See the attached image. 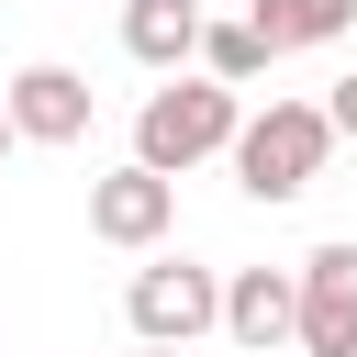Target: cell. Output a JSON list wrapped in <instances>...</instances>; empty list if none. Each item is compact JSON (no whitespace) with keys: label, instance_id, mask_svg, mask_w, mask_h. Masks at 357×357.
I'll return each mask as SVG.
<instances>
[{"label":"cell","instance_id":"1","mask_svg":"<svg viewBox=\"0 0 357 357\" xmlns=\"http://www.w3.org/2000/svg\"><path fill=\"white\" fill-rule=\"evenodd\" d=\"M223 156H234L245 201H301V190L324 178V156H335V134H324V100H268V112H245Z\"/></svg>","mask_w":357,"mask_h":357},{"label":"cell","instance_id":"2","mask_svg":"<svg viewBox=\"0 0 357 357\" xmlns=\"http://www.w3.org/2000/svg\"><path fill=\"white\" fill-rule=\"evenodd\" d=\"M234 89H212V78H167V89H145V112H134V167H156V178H178V167H201V156H223L234 145Z\"/></svg>","mask_w":357,"mask_h":357},{"label":"cell","instance_id":"3","mask_svg":"<svg viewBox=\"0 0 357 357\" xmlns=\"http://www.w3.org/2000/svg\"><path fill=\"white\" fill-rule=\"evenodd\" d=\"M290 346L301 357H357V234H335L290 268Z\"/></svg>","mask_w":357,"mask_h":357},{"label":"cell","instance_id":"4","mask_svg":"<svg viewBox=\"0 0 357 357\" xmlns=\"http://www.w3.org/2000/svg\"><path fill=\"white\" fill-rule=\"evenodd\" d=\"M123 312H134V335H145V346H178V357H190V335H212V324H223V279H212V268H190V257H156V268H134Z\"/></svg>","mask_w":357,"mask_h":357},{"label":"cell","instance_id":"5","mask_svg":"<svg viewBox=\"0 0 357 357\" xmlns=\"http://www.w3.org/2000/svg\"><path fill=\"white\" fill-rule=\"evenodd\" d=\"M0 123H11V145H78L89 134V78L45 56V67H22L0 89Z\"/></svg>","mask_w":357,"mask_h":357},{"label":"cell","instance_id":"6","mask_svg":"<svg viewBox=\"0 0 357 357\" xmlns=\"http://www.w3.org/2000/svg\"><path fill=\"white\" fill-rule=\"evenodd\" d=\"M167 223H178V178H156V167L89 178V234H100V245H156Z\"/></svg>","mask_w":357,"mask_h":357},{"label":"cell","instance_id":"7","mask_svg":"<svg viewBox=\"0 0 357 357\" xmlns=\"http://www.w3.org/2000/svg\"><path fill=\"white\" fill-rule=\"evenodd\" d=\"M223 335L234 346H290V268H234L223 279Z\"/></svg>","mask_w":357,"mask_h":357},{"label":"cell","instance_id":"8","mask_svg":"<svg viewBox=\"0 0 357 357\" xmlns=\"http://www.w3.org/2000/svg\"><path fill=\"white\" fill-rule=\"evenodd\" d=\"M190 45H201L190 0H123V56L134 67H190Z\"/></svg>","mask_w":357,"mask_h":357},{"label":"cell","instance_id":"9","mask_svg":"<svg viewBox=\"0 0 357 357\" xmlns=\"http://www.w3.org/2000/svg\"><path fill=\"white\" fill-rule=\"evenodd\" d=\"M346 22H357V0H257V11H245V33H257L268 56H290V45H335Z\"/></svg>","mask_w":357,"mask_h":357},{"label":"cell","instance_id":"10","mask_svg":"<svg viewBox=\"0 0 357 357\" xmlns=\"http://www.w3.org/2000/svg\"><path fill=\"white\" fill-rule=\"evenodd\" d=\"M190 56H201V78H212V89H245V78L268 67V45H257L245 22H201V45H190Z\"/></svg>","mask_w":357,"mask_h":357},{"label":"cell","instance_id":"11","mask_svg":"<svg viewBox=\"0 0 357 357\" xmlns=\"http://www.w3.org/2000/svg\"><path fill=\"white\" fill-rule=\"evenodd\" d=\"M324 134H335V145H357V78H335V100H324Z\"/></svg>","mask_w":357,"mask_h":357},{"label":"cell","instance_id":"12","mask_svg":"<svg viewBox=\"0 0 357 357\" xmlns=\"http://www.w3.org/2000/svg\"><path fill=\"white\" fill-rule=\"evenodd\" d=\"M145 357H178V346H145Z\"/></svg>","mask_w":357,"mask_h":357},{"label":"cell","instance_id":"13","mask_svg":"<svg viewBox=\"0 0 357 357\" xmlns=\"http://www.w3.org/2000/svg\"><path fill=\"white\" fill-rule=\"evenodd\" d=\"M0 156H11V123H0Z\"/></svg>","mask_w":357,"mask_h":357}]
</instances>
